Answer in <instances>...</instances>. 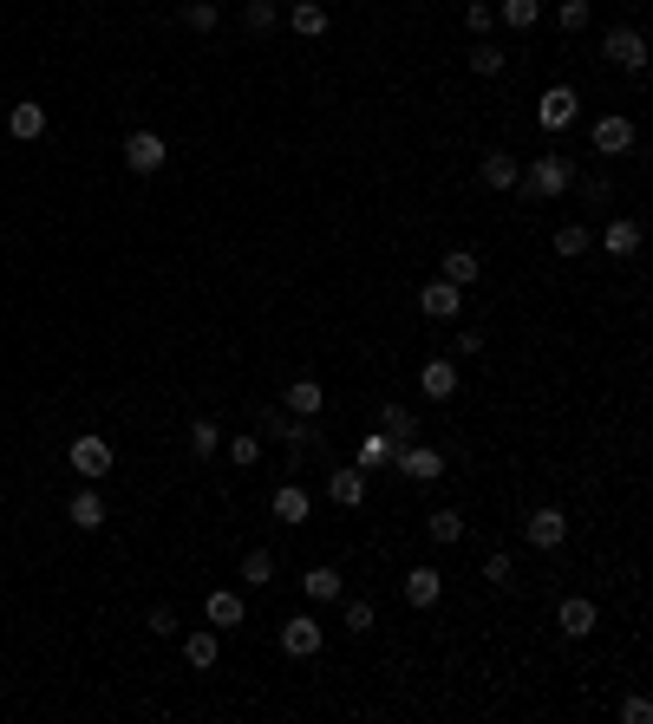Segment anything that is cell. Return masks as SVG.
<instances>
[{
  "label": "cell",
  "instance_id": "5",
  "mask_svg": "<svg viewBox=\"0 0 653 724\" xmlns=\"http://www.w3.org/2000/svg\"><path fill=\"white\" fill-rule=\"evenodd\" d=\"M164 137L157 131H131L125 137V170H138V177H151V170H164Z\"/></svg>",
  "mask_w": 653,
  "mask_h": 724
},
{
  "label": "cell",
  "instance_id": "25",
  "mask_svg": "<svg viewBox=\"0 0 653 724\" xmlns=\"http://www.w3.org/2000/svg\"><path fill=\"white\" fill-rule=\"evenodd\" d=\"M183 659H190L196 672H209V666H216V633H209V627L183 633Z\"/></svg>",
  "mask_w": 653,
  "mask_h": 724
},
{
  "label": "cell",
  "instance_id": "1",
  "mask_svg": "<svg viewBox=\"0 0 653 724\" xmlns=\"http://www.w3.org/2000/svg\"><path fill=\"white\" fill-rule=\"evenodd\" d=\"M575 111H582V98H575V85H549V92L536 98V124L542 131H569Z\"/></svg>",
  "mask_w": 653,
  "mask_h": 724
},
{
  "label": "cell",
  "instance_id": "13",
  "mask_svg": "<svg viewBox=\"0 0 653 724\" xmlns=\"http://www.w3.org/2000/svg\"><path fill=\"white\" fill-rule=\"evenodd\" d=\"M418 385H425V398H438V405H445V398L458 392V359H425Z\"/></svg>",
  "mask_w": 653,
  "mask_h": 724
},
{
  "label": "cell",
  "instance_id": "15",
  "mask_svg": "<svg viewBox=\"0 0 653 724\" xmlns=\"http://www.w3.org/2000/svg\"><path fill=\"white\" fill-rule=\"evenodd\" d=\"M379 431H386L392 451H399V444H412V438H418V418L399 405V398H386V405H379Z\"/></svg>",
  "mask_w": 653,
  "mask_h": 724
},
{
  "label": "cell",
  "instance_id": "33",
  "mask_svg": "<svg viewBox=\"0 0 653 724\" xmlns=\"http://www.w3.org/2000/svg\"><path fill=\"white\" fill-rule=\"evenodd\" d=\"M379 464H392V438L386 431H373V438L360 444V470H379Z\"/></svg>",
  "mask_w": 653,
  "mask_h": 724
},
{
  "label": "cell",
  "instance_id": "39",
  "mask_svg": "<svg viewBox=\"0 0 653 724\" xmlns=\"http://www.w3.org/2000/svg\"><path fill=\"white\" fill-rule=\"evenodd\" d=\"M588 27V0H562V33H582Z\"/></svg>",
  "mask_w": 653,
  "mask_h": 724
},
{
  "label": "cell",
  "instance_id": "34",
  "mask_svg": "<svg viewBox=\"0 0 653 724\" xmlns=\"http://www.w3.org/2000/svg\"><path fill=\"white\" fill-rule=\"evenodd\" d=\"M216 20H223V14H216V0H190V7H183V27H190V33H209Z\"/></svg>",
  "mask_w": 653,
  "mask_h": 724
},
{
  "label": "cell",
  "instance_id": "36",
  "mask_svg": "<svg viewBox=\"0 0 653 724\" xmlns=\"http://www.w3.org/2000/svg\"><path fill=\"white\" fill-rule=\"evenodd\" d=\"M471 72L497 79V72H503V53H497V46H471Z\"/></svg>",
  "mask_w": 653,
  "mask_h": 724
},
{
  "label": "cell",
  "instance_id": "42",
  "mask_svg": "<svg viewBox=\"0 0 653 724\" xmlns=\"http://www.w3.org/2000/svg\"><path fill=\"white\" fill-rule=\"evenodd\" d=\"M144 627H151L157 640H170V633H177V614H170V607H151V620H144Z\"/></svg>",
  "mask_w": 653,
  "mask_h": 724
},
{
  "label": "cell",
  "instance_id": "21",
  "mask_svg": "<svg viewBox=\"0 0 653 724\" xmlns=\"http://www.w3.org/2000/svg\"><path fill=\"white\" fill-rule=\"evenodd\" d=\"M288 27L301 33V40H320V33H327V7H320V0H294V7H288Z\"/></svg>",
  "mask_w": 653,
  "mask_h": 724
},
{
  "label": "cell",
  "instance_id": "41",
  "mask_svg": "<svg viewBox=\"0 0 653 724\" xmlns=\"http://www.w3.org/2000/svg\"><path fill=\"white\" fill-rule=\"evenodd\" d=\"M249 27H255V33L275 27V0H249Z\"/></svg>",
  "mask_w": 653,
  "mask_h": 724
},
{
  "label": "cell",
  "instance_id": "6",
  "mask_svg": "<svg viewBox=\"0 0 653 724\" xmlns=\"http://www.w3.org/2000/svg\"><path fill=\"white\" fill-rule=\"evenodd\" d=\"M320 640H327V633H320V620H314V614H294L288 627H281V653H288V659H314V653H320Z\"/></svg>",
  "mask_w": 653,
  "mask_h": 724
},
{
  "label": "cell",
  "instance_id": "12",
  "mask_svg": "<svg viewBox=\"0 0 653 724\" xmlns=\"http://www.w3.org/2000/svg\"><path fill=\"white\" fill-rule=\"evenodd\" d=\"M327 496H334L340 509H360V503H366V470H360V464L334 470V477H327Z\"/></svg>",
  "mask_w": 653,
  "mask_h": 724
},
{
  "label": "cell",
  "instance_id": "30",
  "mask_svg": "<svg viewBox=\"0 0 653 724\" xmlns=\"http://www.w3.org/2000/svg\"><path fill=\"white\" fill-rule=\"evenodd\" d=\"M242 574H249V588H268V581H275V555H268V548H249V555H242Z\"/></svg>",
  "mask_w": 653,
  "mask_h": 724
},
{
  "label": "cell",
  "instance_id": "19",
  "mask_svg": "<svg viewBox=\"0 0 653 724\" xmlns=\"http://www.w3.org/2000/svg\"><path fill=\"white\" fill-rule=\"evenodd\" d=\"M477 177H484V190H516V177H523V170H516L510 151H484V170H477Z\"/></svg>",
  "mask_w": 653,
  "mask_h": 724
},
{
  "label": "cell",
  "instance_id": "27",
  "mask_svg": "<svg viewBox=\"0 0 653 724\" xmlns=\"http://www.w3.org/2000/svg\"><path fill=\"white\" fill-rule=\"evenodd\" d=\"M425 535H431V542H458V535H464V516H458V509H431V522H425Z\"/></svg>",
  "mask_w": 653,
  "mask_h": 724
},
{
  "label": "cell",
  "instance_id": "20",
  "mask_svg": "<svg viewBox=\"0 0 653 724\" xmlns=\"http://www.w3.org/2000/svg\"><path fill=\"white\" fill-rule=\"evenodd\" d=\"M438 594H445L438 568H412V574H405V601H412V607H438Z\"/></svg>",
  "mask_w": 653,
  "mask_h": 724
},
{
  "label": "cell",
  "instance_id": "43",
  "mask_svg": "<svg viewBox=\"0 0 653 724\" xmlns=\"http://www.w3.org/2000/svg\"><path fill=\"white\" fill-rule=\"evenodd\" d=\"M347 627H353V633L373 627V601H347Z\"/></svg>",
  "mask_w": 653,
  "mask_h": 724
},
{
  "label": "cell",
  "instance_id": "8",
  "mask_svg": "<svg viewBox=\"0 0 653 724\" xmlns=\"http://www.w3.org/2000/svg\"><path fill=\"white\" fill-rule=\"evenodd\" d=\"M392 464H399L412 483H438V477H445V457L425 451V444H399V451H392Z\"/></svg>",
  "mask_w": 653,
  "mask_h": 724
},
{
  "label": "cell",
  "instance_id": "38",
  "mask_svg": "<svg viewBox=\"0 0 653 724\" xmlns=\"http://www.w3.org/2000/svg\"><path fill=\"white\" fill-rule=\"evenodd\" d=\"M582 248H588V229H575V222L556 229V255H582Z\"/></svg>",
  "mask_w": 653,
  "mask_h": 724
},
{
  "label": "cell",
  "instance_id": "3",
  "mask_svg": "<svg viewBox=\"0 0 653 724\" xmlns=\"http://www.w3.org/2000/svg\"><path fill=\"white\" fill-rule=\"evenodd\" d=\"M523 535H529L536 548H562V542H569V516H562L556 503H542V509H529Z\"/></svg>",
  "mask_w": 653,
  "mask_h": 724
},
{
  "label": "cell",
  "instance_id": "37",
  "mask_svg": "<svg viewBox=\"0 0 653 724\" xmlns=\"http://www.w3.org/2000/svg\"><path fill=\"white\" fill-rule=\"evenodd\" d=\"M484 581H490V588H510V581H516L510 555H490V561H484Z\"/></svg>",
  "mask_w": 653,
  "mask_h": 724
},
{
  "label": "cell",
  "instance_id": "17",
  "mask_svg": "<svg viewBox=\"0 0 653 724\" xmlns=\"http://www.w3.org/2000/svg\"><path fill=\"white\" fill-rule=\"evenodd\" d=\"M262 438L288 444V451H294V464H301V424H294V411H288V405H281V411H262Z\"/></svg>",
  "mask_w": 653,
  "mask_h": 724
},
{
  "label": "cell",
  "instance_id": "32",
  "mask_svg": "<svg viewBox=\"0 0 653 724\" xmlns=\"http://www.w3.org/2000/svg\"><path fill=\"white\" fill-rule=\"evenodd\" d=\"M536 14H542V0H503L497 7V20H510V27H536Z\"/></svg>",
  "mask_w": 653,
  "mask_h": 724
},
{
  "label": "cell",
  "instance_id": "29",
  "mask_svg": "<svg viewBox=\"0 0 653 724\" xmlns=\"http://www.w3.org/2000/svg\"><path fill=\"white\" fill-rule=\"evenodd\" d=\"M190 451H196V464H203V457H216V451H223V431H216L209 418H196V424H190Z\"/></svg>",
  "mask_w": 653,
  "mask_h": 724
},
{
  "label": "cell",
  "instance_id": "28",
  "mask_svg": "<svg viewBox=\"0 0 653 724\" xmlns=\"http://www.w3.org/2000/svg\"><path fill=\"white\" fill-rule=\"evenodd\" d=\"M445 281L451 287H471L477 281V255H471V248H451V255H445Z\"/></svg>",
  "mask_w": 653,
  "mask_h": 724
},
{
  "label": "cell",
  "instance_id": "35",
  "mask_svg": "<svg viewBox=\"0 0 653 724\" xmlns=\"http://www.w3.org/2000/svg\"><path fill=\"white\" fill-rule=\"evenodd\" d=\"M464 27H471V33H490V27H497V7H490V0H471V7H464Z\"/></svg>",
  "mask_w": 653,
  "mask_h": 724
},
{
  "label": "cell",
  "instance_id": "31",
  "mask_svg": "<svg viewBox=\"0 0 653 724\" xmlns=\"http://www.w3.org/2000/svg\"><path fill=\"white\" fill-rule=\"evenodd\" d=\"M229 464H236V470H255V464H262V438H255V431L229 438Z\"/></svg>",
  "mask_w": 653,
  "mask_h": 724
},
{
  "label": "cell",
  "instance_id": "40",
  "mask_svg": "<svg viewBox=\"0 0 653 724\" xmlns=\"http://www.w3.org/2000/svg\"><path fill=\"white\" fill-rule=\"evenodd\" d=\"M621 724H653V705H647V698H627V705H621Z\"/></svg>",
  "mask_w": 653,
  "mask_h": 724
},
{
  "label": "cell",
  "instance_id": "24",
  "mask_svg": "<svg viewBox=\"0 0 653 724\" xmlns=\"http://www.w3.org/2000/svg\"><path fill=\"white\" fill-rule=\"evenodd\" d=\"M601 248H608V255H634V248H640V222L614 216L608 229H601Z\"/></svg>",
  "mask_w": 653,
  "mask_h": 724
},
{
  "label": "cell",
  "instance_id": "11",
  "mask_svg": "<svg viewBox=\"0 0 653 724\" xmlns=\"http://www.w3.org/2000/svg\"><path fill=\"white\" fill-rule=\"evenodd\" d=\"M268 509H275V522H294V529H301V522L314 516V496H307L301 483H281V490H275V503H268Z\"/></svg>",
  "mask_w": 653,
  "mask_h": 724
},
{
  "label": "cell",
  "instance_id": "18",
  "mask_svg": "<svg viewBox=\"0 0 653 724\" xmlns=\"http://www.w3.org/2000/svg\"><path fill=\"white\" fill-rule=\"evenodd\" d=\"M7 131H14L20 144H33V137L46 131V105H33V98H20V105L7 111Z\"/></svg>",
  "mask_w": 653,
  "mask_h": 724
},
{
  "label": "cell",
  "instance_id": "14",
  "mask_svg": "<svg viewBox=\"0 0 653 724\" xmlns=\"http://www.w3.org/2000/svg\"><path fill=\"white\" fill-rule=\"evenodd\" d=\"M418 307H425V320H458L464 314V301H458V287L451 281H431L425 294H418Z\"/></svg>",
  "mask_w": 653,
  "mask_h": 724
},
{
  "label": "cell",
  "instance_id": "9",
  "mask_svg": "<svg viewBox=\"0 0 653 724\" xmlns=\"http://www.w3.org/2000/svg\"><path fill=\"white\" fill-rule=\"evenodd\" d=\"M595 151L601 157H621V151H634V118H621V111H608V118H595Z\"/></svg>",
  "mask_w": 653,
  "mask_h": 724
},
{
  "label": "cell",
  "instance_id": "22",
  "mask_svg": "<svg viewBox=\"0 0 653 724\" xmlns=\"http://www.w3.org/2000/svg\"><path fill=\"white\" fill-rule=\"evenodd\" d=\"M66 522L72 529H105V503H98V490H79L66 503Z\"/></svg>",
  "mask_w": 653,
  "mask_h": 724
},
{
  "label": "cell",
  "instance_id": "7",
  "mask_svg": "<svg viewBox=\"0 0 653 724\" xmlns=\"http://www.w3.org/2000/svg\"><path fill=\"white\" fill-rule=\"evenodd\" d=\"M569 183H575L569 157H536V164H529V196H562Z\"/></svg>",
  "mask_w": 653,
  "mask_h": 724
},
{
  "label": "cell",
  "instance_id": "4",
  "mask_svg": "<svg viewBox=\"0 0 653 724\" xmlns=\"http://www.w3.org/2000/svg\"><path fill=\"white\" fill-rule=\"evenodd\" d=\"M72 470H79V477L85 483H98V477H105V470H112V444H105V438H92V431H85V438H72Z\"/></svg>",
  "mask_w": 653,
  "mask_h": 724
},
{
  "label": "cell",
  "instance_id": "26",
  "mask_svg": "<svg viewBox=\"0 0 653 724\" xmlns=\"http://www.w3.org/2000/svg\"><path fill=\"white\" fill-rule=\"evenodd\" d=\"M301 588H307V601H340V574L334 568H307Z\"/></svg>",
  "mask_w": 653,
  "mask_h": 724
},
{
  "label": "cell",
  "instance_id": "2",
  "mask_svg": "<svg viewBox=\"0 0 653 724\" xmlns=\"http://www.w3.org/2000/svg\"><path fill=\"white\" fill-rule=\"evenodd\" d=\"M601 53H608V59H614L621 72H634V79H647V40H640V27H614Z\"/></svg>",
  "mask_w": 653,
  "mask_h": 724
},
{
  "label": "cell",
  "instance_id": "10",
  "mask_svg": "<svg viewBox=\"0 0 653 724\" xmlns=\"http://www.w3.org/2000/svg\"><path fill=\"white\" fill-rule=\"evenodd\" d=\"M595 601H582V594H569V601L556 607V627H562V640H588V633H595Z\"/></svg>",
  "mask_w": 653,
  "mask_h": 724
},
{
  "label": "cell",
  "instance_id": "16",
  "mask_svg": "<svg viewBox=\"0 0 653 724\" xmlns=\"http://www.w3.org/2000/svg\"><path fill=\"white\" fill-rule=\"evenodd\" d=\"M242 614H249V607H242L236 588H216V594L203 601V620H209V627H242Z\"/></svg>",
  "mask_w": 653,
  "mask_h": 724
},
{
  "label": "cell",
  "instance_id": "23",
  "mask_svg": "<svg viewBox=\"0 0 653 724\" xmlns=\"http://www.w3.org/2000/svg\"><path fill=\"white\" fill-rule=\"evenodd\" d=\"M281 405H288L294 418H314V411L327 405V392H320L314 379H294V385H288V398H281Z\"/></svg>",
  "mask_w": 653,
  "mask_h": 724
}]
</instances>
